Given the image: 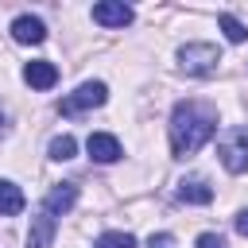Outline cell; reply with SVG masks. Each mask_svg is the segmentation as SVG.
<instances>
[{
	"label": "cell",
	"instance_id": "cell-1",
	"mask_svg": "<svg viewBox=\"0 0 248 248\" xmlns=\"http://www.w3.org/2000/svg\"><path fill=\"white\" fill-rule=\"evenodd\" d=\"M167 132H170V155L174 159H190V155H198L213 140V132H217V108L205 105V101H178L170 108Z\"/></svg>",
	"mask_w": 248,
	"mask_h": 248
},
{
	"label": "cell",
	"instance_id": "cell-2",
	"mask_svg": "<svg viewBox=\"0 0 248 248\" xmlns=\"http://www.w3.org/2000/svg\"><path fill=\"white\" fill-rule=\"evenodd\" d=\"M217 159L229 174H244L248 170V128L244 124H232L221 132L217 140Z\"/></svg>",
	"mask_w": 248,
	"mask_h": 248
},
{
	"label": "cell",
	"instance_id": "cell-3",
	"mask_svg": "<svg viewBox=\"0 0 248 248\" xmlns=\"http://www.w3.org/2000/svg\"><path fill=\"white\" fill-rule=\"evenodd\" d=\"M221 62V50L213 43H186L178 46V70L190 74V78H209Z\"/></svg>",
	"mask_w": 248,
	"mask_h": 248
},
{
	"label": "cell",
	"instance_id": "cell-4",
	"mask_svg": "<svg viewBox=\"0 0 248 248\" xmlns=\"http://www.w3.org/2000/svg\"><path fill=\"white\" fill-rule=\"evenodd\" d=\"M105 101H108V85H105V81H81L74 93H66V97L58 101V112H62V116H81V112L101 108Z\"/></svg>",
	"mask_w": 248,
	"mask_h": 248
},
{
	"label": "cell",
	"instance_id": "cell-5",
	"mask_svg": "<svg viewBox=\"0 0 248 248\" xmlns=\"http://www.w3.org/2000/svg\"><path fill=\"white\" fill-rule=\"evenodd\" d=\"M132 19H136V12L124 0H101V4H93V23H101V27H128Z\"/></svg>",
	"mask_w": 248,
	"mask_h": 248
},
{
	"label": "cell",
	"instance_id": "cell-6",
	"mask_svg": "<svg viewBox=\"0 0 248 248\" xmlns=\"http://www.w3.org/2000/svg\"><path fill=\"white\" fill-rule=\"evenodd\" d=\"M85 151H89V159H93V163H116V159L124 155L120 140H116V136H108V132H89Z\"/></svg>",
	"mask_w": 248,
	"mask_h": 248
},
{
	"label": "cell",
	"instance_id": "cell-7",
	"mask_svg": "<svg viewBox=\"0 0 248 248\" xmlns=\"http://www.w3.org/2000/svg\"><path fill=\"white\" fill-rule=\"evenodd\" d=\"M74 202H78V186H74V182H54V186L46 190V198H43V209H46L50 217H66V213L74 209Z\"/></svg>",
	"mask_w": 248,
	"mask_h": 248
},
{
	"label": "cell",
	"instance_id": "cell-8",
	"mask_svg": "<svg viewBox=\"0 0 248 248\" xmlns=\"http://www.w3.org/2000/svg\"><path fill=\"white\" fill-rule=\"evenodd\" d=\"M178 202H186V205H209L213 202V186L202 174H186V178H178Z\"/></svg>",
	"mask_w": 248,
	"mask_h": 248
},
{
	"label": "cell",
	"instance_id": "cell-9",
	"mask_svg": "<svg viewBox=\"0 0 248 248\" xmlns=\"http://www.w3.org/2000/svg\"><path fill=\"white\" fill-rule=\"evenodd\" d=\"M54 229H58V217H50V213L39 205V213L31 217V229H27V248H50Z\"/></svg>",
	"mask_w": 248,
	"mask_h": 248
},
{
	"label": "cell",
	"instance_id": "cell-10",
	"mask_svg": "<svg viewBox=\"0 0 248 248\" xmlns=\"http://www.w3.org/2000/svg\"><path fill=\"white\" fill-rule=\"evenodd\" d=\"M23 81H27L31 89H54V85H58V66L46 62V58H35V62L23 66Z\"/></svg>",
	"mask_w": 248,
	"mask_h": 248
},
{
	"label": "cell",
	"instance_id": "cell-11",
	"mask_svg": "<svg viewBox=\"0 0 248 248\" xmlns=\"http://www.w3.org/2000/svg\"><path fill=\"white\" fill-rule=\"evenodd\" d=\"M12 39H16V43H31V46H35V43H43V39H46V23H43L39 16H16V19H12Z\"/></svg>",
	"mask_w": 248,
	"mask_h": 248
},
{
	"label": "cell",
	"instance_id": "cell-12",
	"mask_svg": "<svg viewBox=\"0 0 248 248\" xmlns=\"http://www.w3.org/2000/svg\"><path fill=\"white\" fill-rule=\"evenodd\" d=\"M23 205H27L23 190H19L16 182L0 178V217H16V213H23Z\"/></svg>",
	"mask_w": 248,
	"mask_h": 248
},
{
	"label": "cell",
	"instance_id": "cell-13",
	"mask_svg": "<svg viewBox=\"0 0 248 248\" xmlns=\"http://www.w3.org/2000/svg\"><path fill=\"white\" fill-rule=\"evenodd\" d=\"M46 155H50L54 163H66V159L78 155V140H74V136H54L50 147H46Z\"/></svg>",
	"mask_w": 248,
	"mask_h": 248
},
{
	"label": "cell",
	"instance_id": "cell-14",
	"mask_svg": "<svg viewBox=\"0 0 248 248\" xmlns=\"http://www.w3.org/2000/svg\"><path fill=\"white\" fill-rule=\"evenodd\" d=\"M217 27L225 31V39H229V43H244V39H248V27H244L236 16H229V12H221V16H217Z\"/></svg>",
	"mask_w": 248,
	"mask_h": 248
},
{
	"label": "cell",
	"instance_id": "cell-15",
	"mask_svg": "<svg viewBox=\"0 0 248 248\" xmlns=\"http://www.w3.org/2000/svg\"><path fill=\"white\" fill-rule=\"evenodd\" d=\"M93 248H136V236L132 232H101L97 240H93Z\"/></svg>",
	"mask_w": 248,
	"mask_h": 248
},
{
	"label": "cell",
	"instance_id": "cell-16",
	"mask_svg": "<svg viewBox=\"0 0 248 248\" xmlns=\"http://www.w3.org/2000/svg\"><path fill=\"white\" fill-rule=\"evenodd\" d=\"M198 248H229V244H225L221 232H202V236H198Z\"/></svg>",
	"mask_w": 248,
	"mask_h": 248
},
{
	"label": "cell",
	"instance_id": "cell-17",
	"mask_svg": "<svg viewBox=\"0 0 248 248\" xmlns=\"http://www.w3.org/2000/svg\"><path fill=\"white\" fill-rule=\"evenodd\" d=\"M232 229H236L240 236H248V209H240V213L232 217Z\"/></svg>",
	"mask_w": 248,
	"mask_h": 248
},
{
	"label": "cell",
	"instance_id": "cell-18",
	"mask_svg": "<svg viewBox=\"0 0 248 248\" xmlns=\"http://www.w3.org/2000/svg\"><path fill=\"white\" fill-rule=\"evenodd\" d=\"M147 244H151V248H167V244H174V236H170V232H159V236H151Z\"/></svg>",
	"mask_w": 248,
	"mask_h": 248
},
{
	"label": "cell",
	"instance_id": "cell-19",
	"mask_svg": "<svg viewBox=\"0 0 248 248\" xmlns=\"http://www.w3.org/2000/svg\"><path fill=\"white\" fill-rule=\"evenodd\" d=\"M0 136H8V108H0Z\"/></svg>",
	"mask_w": 248,
	"mask_h": 248
}]
</instances>
